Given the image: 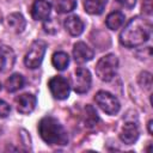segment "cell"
Listing matches in <instances>:
<instances>
[{"mask_svg": "<svg viewBox=\"0 0 153 153\" xmlns=\"http://www.w3.org/2000/svg\"><path fill=\"white\" fill-rule=\"evenodd\" d=\"M152 24L148 19L136 16L131 18L120 33V42L128 48H135L148 41Z\"/></svg>", "mask_w": 153, "mask_h": 153, "instance_id": "cell-1", "label": "cell"}, {"mask_svg": "<svg viewBox=\"0 0 153 153\" xmlns=\"http://www.w3.org/2000/svg\"><path fill=\"white\" fill-rule=\"evenodd\" d=\"M38 133L42 140L50 146H65L68 143V134L66 129L51 116H45L39 121Z\"/></svg>", "mask_w": 153, "mask_h": 153, "instance_id": "cell-2", "label": "cell"}, {"mask_svg": "<svg viewBox=\"0 0 153 153\" xmlns=\"http://www.w3.org/2000/svg\"><path fill=\"white\" fill-rule=\"evenodd\" d=\"M118 68V59L115 54H108L99 59L96 65V74L103 81H110L116 75Z\"/></svg>", "mask_w": 153, "mask_h": 153, "instance_id": "cell-3", "label": "cell"}, {"mask_svg": "<svg viewBox=\"0 0 153 153\" xmlns=\"http://www.w3.org/2000/svg\"><path fill=\"white\" fill-rule=\"evenodd\" d=\"M45 50H47V43L45 42H43L41 39L32 42V44L30 45V48H29V50L24 57L25 66L27 68H31V69L38 68L43 61Z\"/></svg>", "mask_w": 153, "mask_h": 153, "instance_id": "cell-4", "label": "cell"}, {"mask_svg": "<svg viewBox=\"0 0 153 153\" xmlns=\"http://www.w3.org/2000/svg\"><path fill=\"white\" fill-rule=\"evenodd\" d=\"M94 100L98 104V106L104 112H106L108 115H115V114H117L120 111V108H121L120 102L110 92L98 91L96 93V96H94Z\"/></svg>", "mask_w": 153, "mask_h": 153, "instance_id": "cell-5", "label": "cell"}, {"mask_svg": "<svg viewBox=\"0 0 153 153\" xmlns=\"http://www.w3.org/2000/svg\"><path fill=\"white\" fill-rule=\"evenodd\" d=\"M92 78L88 69L79 67L75 69L74 75L72 76V87L76 93H86L91 87Z\"/></svg>", "mask_w": 153, "mask_h": 153, "instance_id": "cell-6", "label": "cell"}, {"mask_svg": "<svg viewBox=\"0 0 153 153\" xmlns=\"http://www.w3.org/2000/svg\"><path fill=\"white\" fill-rule=\"evenodd\" d=\"M48 86H49V90L54 98L60 99V100L68 98L69 92H71V85H69L68 80L65 79L63 76H60V75L53 76L49 80Z\"/></svg>", "mask_w": 153, "mask_h": 153, "instance_id": "cell-7", "label": "cell"}, {"mask_svg": "<svg viewBox=\"0 0 153 153\" xmlns=\"http://www.w3.org/2000/svg\"><path fill=\"white\" fill-rule=\"evenodd\" d=\"M37 99L33 94L31 93H23L16 98V104H17V110L18 112L23 115L31 114L33 109L36 108Z\"/></svg>", "mask_w": 153, "mask_h": 153, "instance_id": "cell-8", "label": "cell"}, {"mask_svg": "<svg viewBox=\"0 0 153 153\" xmlns=\"http://www.w3.org/2000/svg\"><path fill=\"white\" fill-rule=\"evenodd\" d=\"M93 50L84 42H76L73 47V57L78 63H85L93 59Z\"/></svg>", "mask_w": 153, "mask_h": 153, "instance_id": "cell-9", "label": "cell"}, {"mask_svg": "<svg viewBox=\"0 0 153 153\" xmlns=\"http://www.w3.org/2000/svg\"><path fill=\"white\" fill-rule=\"evenodd\" d=\"M51 11V5L47 0H35L31 7V16L35 20L48 19Z\"/></svg>", "mask_w": 153, "mask_h": 153, "instance_id": "cell-10", "label": "cell"}, {"mask_svg": "<svg viewBox=\"0 0 153 153\" xmlns=\"http://www.w3.org/2000/svg\"><path fill=\"white\" fill-rule=\"evenodd\" d=\"M139 135L140 133L137 126L133 122H128L122 127V130L120 133V139L126 145H133L139 139Z\"/></svg>", "mask_w": 153, "mask_h": 153, "instance_id": "cell-11", "label": "cell"}, {"mask_svg": "<svg viewBox=\"0 0 153 153\" xmlns=\"http://www.w3.org/2000/svg\"><path fill=\"white\" fill-rule=\"evenodd\" d=\"M65 29L72 36H79L84 31V23L78 16H69L65 19Z\"/></svg>", "mask_w": 153, "mask_h": 153, "instance_id": "cell-12", "label": "cell"}, {"mask_svg": "<svg viewBox=\"0 0 153 153\" xmlns=\"http://www.w3.org/2000/svg\"><path fill=\"white\" fill-rule=\"evenodd\" d=\"M7 24L8 26L17 33H22L26 26V20L25 18L23 17V14L18 13V12H14V13H11L8 17H7Z\"/></svg>", "mask_w": 153, "mask_h": 153, "instance_id": "cell-13", "label": "cell"}, {"mask_svg": "<svg viewBox=\"0 0 153 153\" xmlns=\"http://www.w3.org/2000/svg\"><path fill=\"white\" fill-rule=\"evenodd\" d=\"M124 19H126V17H124V14L122 12L114 11V12L108 14V17L105 19V24H106L108 29L117 30V29H120L124 24Z\"/></svg>", "mask_w": 153, "mask_h": 153, "instance_id": "cell-14", "label": "cell"}, {"mask_svg": "<svg viewBox=\"0 0 153 153\" xmlns=\"http://www.w3.org/2000/svg\"><path fill=\"white\" fill-rule=\"evenodd\" d=\"M108 0H85L84 2V7L85 11L90 14H100L103 13L105 6H106Z\"/></svg>", "mask_w": 153, "mask_h": 153, "instance_id": "cell-15", "label": "cell"}, {"mask_svg": "<svg viewBox=\"0 0 153 153\" xmlns=\"http://www.w3.org/2000/svg\"><path fill=\"white\" fill-rule=\"evenodd\" d=\"M24 76L19 73H14L12 74L5 84V87L7 90V92H17L18 90H20L24 86Z\"/></svg>", "mask_w": 153, "mask_h": 153, "instance_id": "cell-16", "label": "cell"}, {"mask_svg": "<svg viewBox=\"0 0 153 153\" xmlns=\"http://www.w3.org/2000/svg\"><path fill=\"white\" fill-rule=\"evenodd\" d=\"M51 63L57 71H65L69 65V56L65 51H57L53 55Z\"/></svg>", "mask_w": 153, "mask_h": 153, "instance_id": "cell-17", "label": "cell"}, {"mask_svg": "<svg viewBox=\"0 0 153 153\" xmlns=\"http://www.w3.org/2000/svg\"><path fill=\"white\" fill-rule=\"evenodd\" d=\"M76 0H55L54 7L57 13H68L76 7Z\"/></svg>", "mask_w": 153, "mask_h": 153, "instance_id": "cell-18", "label": "cell"}, {"mask_svg": "<svg viewBox=\"0 0 153 153\" xmlns=\"http://www.w3.org/2000/svg\"><path fill=\"white\" fill-rule=\"evenodd\" d=\"M85 126L87 127H93L97 122H98V115L96 112V110L91 106V105H86L85 108Z\"/></svg>", "mask_w": 153, "mask_h": 153, "instance_id": "cell-19", "label": "cell"}, {"mask_svg": "<svg viewBox=\"0 0 153 153\" xmlns=\"http://www.w3.org/2000/svg\"><path fill=\"white\" fill-rule=\"evenodd\" d=\"M139 84L145 90H151L152 87V74L149 72H141L139 75Z\"/></svg>", "mask_w": 153, "mask_h": 153, "instance_id": "cell-20", "label": "cell"}, {"mask_svg": "<svg viewBox=\"0 0 153 153\" xmlns=\"http://www.w3.org/2000/svg\"><path fill=\"white\" fill-rule=\"evenodd\" d=\"M8 53H11V50L0 47V72L4 71V68H5L6 63H7V56H8Z\"/></svg>", "mask_w": 153, "mask_h": 153, "instance_id": "cell-21", "label": "cell"}, {"mask_svg": "<svg viewBox=\"0 0 153 153\" xmlns=\"http://www.w3.org/2000/svg\"><path fill=\"white\" fill-rule=\"evenodd\" d=\"M10 111H11V106L5 100L0 99V118L7 117L10 115Z\"/></svg>", "mask_w": 153, "mask_h": 153, "instance_id": "cell-22", "label": "cell"}, {"mask_svg": "<svg viewBox=\"0 0 153 153\" xmlns=\"http://www.w3.org/2000/svg\"><path fill=\"white\" fill-rule=\"evenodd\" d=\"M53 23H54V20H51V19L44 23V30H45L47 32H50V33H54V32H56L59 24H56V23H55V24L53 25Z\"/></svg>", "mask_w": 153, "mask_h": 153, "instance_id": "cell-23", "label": "cell"}, {"mask_svg": "<svg viewBox=\"0 0 153 153\" xmlns=\"http://www.w3.org/2000/svg\"><path fill=\"white\" fill-rule=\"evenodd\" d=\"M120 5H122L123 7H126V8H128V10H130V8H133L134 6H135V4H136V0H116Z\"/></svg>", "mask_w": 153, "mask_h": 153, "instance_id": "cell-24", "label": "cell"}, {"mask_svg": "<svg viewBox=\"0 0 153 153\" xmlns=\"http://www.w3.org/2000/svg\"><path fill=\"white\" fill-rule=\"evenodd\" d=\"M143 12L148 16H151L152 13V6H151V0H143V5H142Z\"/></svg>", "mask_w": 153, "mask_h": 153, "instance_id": "cell-25", "label": "cell"}, {"mask_svg": "<svg viewBox=\"0 0 153 153\" xmlns=\"http://www.w3.org/2000/svg\"><path fill=\"white\" fill-rule=\"evenodd\" d=\"M152 124H153V121H152V120H149V121H148V123H147V126H148V133H149V135H153Z\"/></svg>", "mask_w": 153, "mask_h": 153, "instance_id": "cell-26", "label": "cell"}, {"mask_svg": "<svg viewBox=\"0 0 153 153\" xmlns=\"http://www.w3.org/2000/svg\"><path fill=\"white\" fill-rule=\"evenodd\" d=\"M0 91H1V84H0Z\"/></svg>", "mask_w": 153, "mask_h": 153, "instance_id": "cell-27", "label": "cell"}]
</instances>
